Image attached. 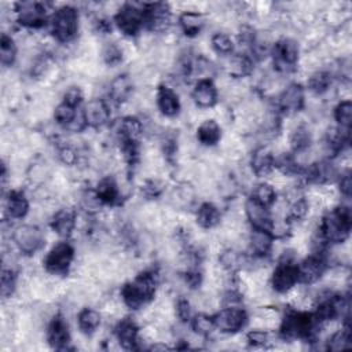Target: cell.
<instances>
[{
  "label": "cell",
  "mask_w": 352,
  "mask_h": 352,
  "mask_svg": "<svg viewBox=\"0 0 352 352\" xmlns=\"http://www.w3.org/2000/svg\"><path fill=\"white\" fill-rule=\"evenodd\" d=\"M78 107L72 106L66 102H60L54 109V120L58 125H62L65 128H70L74 122L82 118V110L78 113Z\"/></svg>",
  "instance_id": "obj_30"
},
{
  "label": "cell",
  "mask_w": 352,
  "mask_h": 352,
  "mask_svg": "<svg viewBox=\"0 0 352 352\" xmlns=\"http://www.w3.org/2000/svg\"><path fill=\"white\" fill-rule=\"evenodd\" d=\"M195 221L204 230H212L221 221L220 209L212 202H204L195 212Z\"/></svg>",
  "instance_id": "obj_27"
},
{
  "label": "cell",
  "mask_w": 352,
  "mask_h": 352,
  "mask_svg": "<svg viewBox=\"0 0 352 352\" xmlns=\"http://www.w3.org/2000/svg\"><path fill=\"white\" fill-rule=\"evenodd\" d=\"M245 217L252 226V228H263L271 231V223H272V214L270 208H265L256 202L253 198L246 199L243 205Z\"/></svg>",
  "instance_id": "obj_20"
},
{
  "label": "cell",
  "mask_w": 352,
  "mask_h": 352,
  "mask_svg": "<svg viewBox=\"0 0 352 352\" xmlns=\"http://www.w3.org/2000/svg\"><path fill=\"white\" fill-rule=\"evenodd\" d=\"M94 194L102 205H116L120 202L122 191L121 184L113 176H103L96 183Z\"/></svg>",
  "instance_id": "obj_22"
},
{
  "label": "cell",
  "mask_w": 352,
  "mask_h": 352,
  "mask_svg": "<svg viewBox=\"0 0 352 352\" xmlns=\"http://www.w3.org/2000/svg\"><path fill=\"white\" fill-rule=\"evenodd\" d=\"M351 186H352V182H351L349 169L341 170V173H338V190H340V194L346 199L351 197Z\"/></svg>",
  "instance_id": "obj_43"
},
{
  "label": "cell",
  "mask_w": 352,
  "mask_h": 352,
  "mask_svg": "<svg viewBox=\"0 0 352 352\" xmlns=\"http://www.w3.org/2000/svg\"><path fill=\"white\" fill-rule=\"evenodd\" d=\"M11 239L15 248L22 254H26V256L34 254L45 243L44 232L34 224H21L15 227L11 234Z\"/></svg>",
  "instance_id": "obj_6"
},
{
  "label": "cell",
  "mask_w": 352,
  "mask_h": 352,
  "mask_svg": "<svg viewBox=\"0 0 352 352\" xmlns=\"http://www.w3.org/2000/svg\"><path fill=\"white\" fill-rule=\"evenodd\" d=\"M351 118H352V104L349 99H341L334 107V120L338 128L351 129Z\"/></svg>",
  "instance_id": "obj_37"
},
{
  "label": "cell",
  "mask_w": 352,
  "mask_h": 352,
  "mask_svg": "<svg viewBox=\"0 0 352 352\" xmlns=\"http://www.w3.org/2000/svg\"><path fill=\"white\" fill-rule=\"evenodd\" d=\"M74 260V248L72 243L62 241L55 243L44 257V268L51 275H65Z\"/></svg>",
  "instance_id": "obj_7"
},
{
  "label": "cell",
  "mask_w": 352,
  "mask_h": 352,
  "mask_svg": "<svg viewBox=\"0 0 352 352\" xmlns=\"http://www.w3.org/2000/svg\"><path fill=\"white\" fill-rule=\"evenodd\" d=\"M298 283L297 264L294 260L280 258L270 276L271 289L279 294H287Z\"/></svg>",
  "instance_id": "obj_8"
},
{
  "label": "cell",
  "mask_w": 352,
  "mask_h": 352,
  "mask_svg": "<svg viewBox=\"0 0 352 352\" xmlns=\"http://www.w3.org/2000/svg\"><path fill=\"white\" fill-rule=\"evenodd\" d=\"M82 116L87 126L100 128L106 125L110 120V107L104 99L92 98L85 103L82 109Z\"/></svg>",
  "instance_id": "obj_14"
},
{
  "label": "cell",
  "mask_w": 352,
  "mask_h": 352,
  "mask_svg": "<svg viewBox=\"0 0 352 352\" xmlns=\"http://www.w3.org/2000/svg\"><path fill=\"white\" fill-rule=\"evenodd\" d=\"M16 289V275L12 268L4 267L1 274V296L3 298H8L14 294Z\"/></svg>",
  "instance_id": "obj_39"
},
{
  "label": "cell",
  "mask_w": 352,
  "mask_h": 352,
  "mask_svg": "<svg viewBox=\"0 0 352 352\" xmlns=\"http://www.w3.org/2000/svg\"><path fill=\"white\" fill-rule=\"evenodd\" d=\"M205 25V16L198 10H184L179 16V26L187 36H197Z\"/></svg>",
  "instance_id": "obj_28"
},
{
  "label": "cell",
  "mask_w": 352,
  "mask_h": 352,
  "mask_svg": "<svg viewBox=\"0 0 352 352\" xmlns=\"http://www.w3.org/2000/svg\"><path fill=\"white\" fill-rule=\"evenodd\" d=\"M351 224L352 220L349 206L337 205L322 216L318 227V238L323 243L341 245L349 236Z\"/></svg>",
  "instance_id": "obj_1"
},
{
  "label": "cell",
  "mask_w": 352,
  "mask_h": 352,
  "mask_svg": "<svg viewBox=\"0 0 352 352\" xmlns=\"http://www.w3.org/2000/svg\"><path fill=\"white\" fill-rule=\"evenodd\" d=\"M248 319L249 318L246 311L236 305H227L213 315L216 329L227 334L238 333L242 330L248 323Z\"/></svg>",
  "instance_id": "obj_10"
},
{
  "label": "cell",
  "mask_w": 352,
  "mask_h": 352,
  "mask_svg": "<svg viewBox=\"0 0 352 352\" xmlns=\"http://www.w3.org/2000/svg\"><path fill=\"white\" fill-rule=\"evenodd\" d=\"M348 346H351V327L348 323H345L330 334L326 341V349L341 351Z\"/></svg>",
  "instance_id": "obj_34"
},
{
  "label": "cell",
  "mask_w": 352,
  "mask_h": 352,
  "mask_svg": "<svg viewBox=\"0 0 352 352\" xmlns=\"http://www.w3.org/2000/svg\"><path fill=\"white\" fill-rule=\"evenodd\" d=\"M210 47L220 56H231L235 51V43L232 37L224 32H216L212 34Z\"/></svg>",
  "instance_id": "obj_33"
},
{
  "label": "cell",
  "mask_w": 352,
  "mask_h": 352,
  "mask_svg": "<svg viewBox=\"0 0 352 352\" xmlns=\"http://www.w3.org/2000/svg\"><path fill=\"white\" fill-rule=\"evenodd\" d=\"M327 270V258L323 253H312L297 264L298 283L311 286L316 283Z\"/></svg>",
  "instance_id": "obj_11"
},
{
  "label": "cell",
  "mask_w": 352,
  "mask_h": 352,
  "mask_svg": "<svg viewBox=\"0 0 352 352\" xmlns=\"http://www.w3.org/2000/svg\"><path fill=\"white\" fill-rule=\"evenodd\" d=\"M114 337L117 342L125 349H133L140 341L139 326L131 318H121L114 327Z\"/></svg>",
  "instance_id": "obj_21"
},
{
  "label": "cell",
  "mask_w": 352,
  "mask_h": 352,
  "mask_svg": "<svg viewBox=\"0 0 352 352\" xmlns=\"http://www.w3.org/2000/svg\"><path fill=\"white\" fill-rule=\"evenodd\" d=\"M197 140L205 147H213L221 140V126L213 118L201 121L197 128Z\"/></svg>",
  "instance_id": "obj_25"
},
{
  "label": "cell",
  "mask_w": 352,
  "mask_h": 352,
  "mask_svg": "<svg viewBox=\"0 0 352 352\" xmlns=\"http://www.w3.org/2000/svg\"><path fill=\"white\" fill-rule=\"evenodd\" d=\"M77 227V214L70 208H60L51 216V228L59 236H69Z\"/></svg>",
  "instance_id": "obj_24"
},
{
  "label": "cell",
  "mask_w": 352,
  "mask_h": 352,
  "mask_svg": "<svg viewBox=\"0 0 352 352\" xmlns=\"http://www.w3.org/2000/svg\"><path fill=\"white\" fill-rule=\"evenodd\" d=\"M250 198H253L256 202H258L260 205H263L265 208H271L275 204V201L278 199L276 198V188L270 182L257 183L253 187Z\"/></svg>",
  "instance_id": "obj_32"
},
{
  "label": "cell",
  "mask_w": 352,
  "mask_h": 352,
  "mask_svg": "<svg viewBox=\"0 0 352 352\" xmlns=\"http://www.w3.org/2000/svg\"><path fill=\"white\" fill-rule=\"evenodd\" d=\"M304 103H305L304 88L298 82L287 84L278 96V107L287 114H294L300 111L304 107Z\"/></svg>",
  "instance_id": "obj_13"
},
{
  "label": "cell",
  "mask_w": 352,
  "mask_h": 352,
  "mask_svg": "<svg viewBox=\"0 0 352 352\" xmlns=\"http://www.w3.org/2000/svg\"><path fill=\"white\" fill-rule=\"evenodd\" d=\"M157 290V275L153 271L140 272L133 280L122 285L120 290L122 304L129 309H140L150 302Z\"/></svg>",
  "instance_id": "obj_2"
},
{
  "label": "cell",
  "mask_w": 352,
  "mask_h": 352,
  "mask_svg": "<svg viewBox=\"0 0 352 352\" xmlns=\"http://www.w3.org/2000/svg\"><path fill=\"white\" fill-rule=\"evenodd\" d=\"M275 154L268 146H258L252 151L250 168L257 177L270 176L275 169Z\"/></svg>",
  "instance_id": "obj_17"
},
{
  "label": "cell",
  "mask_w": 352,
  "mask_h": 352,
  "mask_svg": "<svg viewBox=\"0 0 352 352\" xmlns=\"http://www.w3.org/2000/svg\"><path fill=\"white\" fill-rule=\"evenodd\" d=\"M331 82H333V76L326 69H316L307 78L308 89L318 96L326 94L331 87Z\"/></svg>",
  "instance_id": "obj_29"
},
{
  "label": "cell",
  "mask_w": 352,
  "mask_h": 352,
  "mask_svg": "<svg viewBox=\"0 0 352 352\" xmlns=\"http://www.w3.org/2000/svg\"><path fill=\"white\" fill-rule=\"evenodd\" d=\"M3 210L4 213L12 219V220H18V219H23L29 210H30V204L29 199L26 198L25 192L19 191V190H11L8 192V195L4 198V204H3Z\"/></svg>",
  "instance_id": "obj_23"
},
{
  "label": "cell",
  "mask_w": 352,
  "mask_h": 352,
  "mask_svg": "<svg viewBox=\"0 0 352 352\" xmlns=\"http://www.w3.org/2000/svg\"><path fill=\"white\" fill-rule=\"evenodd\" d=\"M155 103L158 111L164 117H176L180 111V99L176 91L165 84H161L155 92Z\"/></svg>",
  "instance_id": "obj_19"
},
{
  "label": "cell",
  "mask_w": 352,
  "mask_h": 352,
  "mask_svg": "<svg viewBox=\"0 0 352 352\" xmlns=\"http://www.w3.org/2000/svg\"><path fill=\"white\" fill-rule=\"evenodd\" d=\"M270 54L272 55L274 67L280 73H286L293 70L298 63L300 45L292 37H282L272 43Z\"/></svg>",
  "instance_id": "obj_5"
},
{
  "label": "cell",
  "mask_w": 352,
  "mask_h": 352,
  "mask_svg": "<svg viewBox=\"0 0 352 352\" xmlns=\"http://www.w3.org/2000/svg\"><path fill=\"white\" fill-rule=\"evenodd\" d=\"M172 10L165 3L144 4V26L154 33H165L170 28Z\"/></svg>",
  "instance_id": "obj_12"
},
{
  "label": "cell",
  "mask_w": 352,
  "mask_h": 352,
  "mask_svg": "<svg viewBox=\"0 0 352 352\" xmlns=\"http://www.w3.org/2000/svg\"><path fill=\"white\" fill-rule=\"evenodd\" d=\"M248 249L253 258H265L274 248V235L268 230L252 228L248 234Z\"/></svg>",
  "instance_id": "obj_15"
},
{
  "label": "cell",
  "mask_w": 352,
  "mask_h": 352,
  "mask_svg": "<svg viewBox=\"0 0 352 352\" xmlns=\"http://www.w3.org/2000/svg\"><path fill=\"white\" fill-rule=\"evenodd\" d=\"M102 60L110 66V67H114L117 65H120L122 62V58H124V50L121 45H118L117 43L114 41H110V43H106L102 48Z\"/></svg>",
  "instance_id": "obj_38"
},
{
  "label": "cell",
  "mask_w": 352,
  "mask_h": 352,
  "mask_svg": "<svg viewBox=\"0 0 352 352\" xmlns=\"http://www.w3.org/2000/svg\"><path fill=\"white\" fill-rule=\"evenodd\" d=\"M131 94H132V81L126 74H120L111 80L109 95L114 102H125Z\"/></svg>",
  "instance_id": "obj_31"
},
{
  "label": "cell",
  "mask_w": 352,
  "mask_h": 352,
  "mask_svg": "<svg viewBox=\"0 0 352 352\" xmlns=\"http://www.w3.org/2000/svg\"><path fill=\"white\" fill-rule=\"evenodd\" d=\"M114 25L124 36L128 37H133L140 33L144 26V4H121L114 14Z\"/></svg>",
  "instance_id": "obj_4"
},
{
  "label": "cell",
  "mask_w": 352,
  "mask_h": 352,
  "mask_svg": "<svg viewBox=\"0 0 352 352\" xmlns=\"http://www.w3.org/2000/svg\"><path fill=\"white\" fill-rule=\"evenodd\" d=\"M217 87L210 78H199L191 91V98L199 109H212L217 103Z\"/></svg>",
  "instance_id": "obj_18"
},
{
  "label": "cell",
  "mask_w": 352,
  "mask_h": 352,
  "mask_svg": "<svg viewBox=\"0 0 352 352\" xmlns=\"http://www.w3.org/2000/svg\"><path fill=\"white\" fill-rule=\"evenodd\" d=\"M191 329L194 330L195 334H198L199 337H208L213 333V330L216 329L213 316L201 312L198 315H194L191 319Z\"/></svg>",
  "instance_id": "obj_35"
},
{
  "label": "cell",
  "mask_w": 352,
  "mask_h": 352,
  "mask_svg": "<svg viewBox=\"0 0 352 352\" xmlns=\"http://www.w3.org/2000/svg\"><path fill=\"white\" fill-rule=\"evenodd\" d=\"M175 315L182 323L191 322L192 319V308L191 302L187 298H177L175 302Z\"/></svg>",
  "instance_id": "obj_41"
},
{
  "label": "cell",
  "mask_w": 352,
  "mask_h": 352,
  "mask_svg": "<svg viewBox=\"0 0 352 352\" xmlns=\"http://www.w3.org/2000/svg\"><path fill=\"white\" fill-rule=\"evenodd\" d=\"M80 16L78 11L73 6H62L54 11L50 18L51 33L58 43L67 44L76 38L78 33Z\"/></svg>",
  "instance_id": "obj_3"
},
{
  "label": "cell",
  "mask_w": 352,
  "mask_h": 352,
  "mask_svg": "<svg viewBox=\"0 0 352 352\" xmlns=\"http://www.w3.org/2000/svg\"><path fill=\"white\" fill-rule=\"evenodd\" d=\"M82 99H84V92H82V89H81L80 87H77V85H70V87L65 91L62 100L66 102V103H69V104H72V106L78 107Z\"/></svg>",
  "instance_id": "obj_42"
},
{
  "label": "cell",
  "mask_w": 352,
  "mask_h": 352,
  "mask_svg": "<svg viewBox=\"0 0 352 352\" xmlns=\"http://www.w3.org/2000/svg\"><path fill=\"white\" fill-rule=\"evenodd\" d=\"M47 342L56 349H66L70 344L69 326L62 314L52 316L47 327Z\"/></svg>",
  "instance_id": "obj_16"
},
{
  "label": "cell",
  "mask_w": 352,
  "mask_h": 352,
  "mask_svg": "<svg viewBox=\"0 0 352 352\" xmlns=\"http://www.w3.org/2000/svg\"><path fill=\"white\" fill-rule=\"evenodd\" d=\"M16 54H18V48L14 38L7 33H3L0 40V58H1L3 66L4 67L11 66L16 59Z\"/></svg>",
  "instance_id": "obj_36"
},
{
  "label": "cell",
  "mask_w": 352,
  "mask_h": 352,
  "mask_svg": "<svg viewBox=\"0 0 352 352\" xmlns=\"http://www.w3.org/2000/svg\"><path fill=\"white\" fill-rule=\"evenodd\" d=\"M14 12L18 23L28 29H40L45 26L48 19L47 4L41 1L16 3Z\"/></svg>",
  "instance_id": "obj_9"
},
{
  "label": "cell",
  "mask_w": 352,
  "mask_h": 352,
  "mask_svg": "<svg viewBox=\"0 0 352 352\" xmlns=\"http://www.w3.org/2000/svg\"><path fill=\"white\" fill-rule=\"evenodd\" d=\"M271 341V336L265 329H253L246 334V342L254 348H265Z\"/></svg>",
  "instance_id": "obj_40"
},
{
  "label": "cell",
  "mask_w": 352,
  "mask_h": 352,
  "mask_svg": "<svg viewBox=\"0 0 352 352\" xmlns=\"http://www.w3.org/2000/svg\"><path fill=\"white\" fill-rule=\"evenodd\" d=\"M77 326L78 330L87 336L91 337L92 334H95L98 331V329L100 327L102 323V315L99 314V311H96L95 308L91 307H84L78 311L77 314Z\"/></svg>",
  "instance_id": "obj_26"
}]
</instances>
